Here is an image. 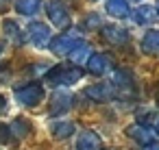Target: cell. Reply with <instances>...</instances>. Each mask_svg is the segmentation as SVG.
Listing matches in <instances>:
<instances>
[{
    "instance_id": "obj_11",
    "label": "cell",
    "mask_w": 159,
    "mask_h": 150,
    "mask_svg": "<svg viewBox=\"0 0 159 150\" xmlns=\"http://www.w3.org/2000/svg\"><path fill=\"white\" fill-rule=\"evenodd\" d=\"M52 102H55V104H50L52 113H66L72 107V94L70 91H57L55 98H52Z\"/></svg>"
},
{
    "instance_id": "obj_18",
    "label": "cell",
    "mask_w": 159,
    "mask_h": 150,
    "mask_svg": "<svg viewBox=\"0 0 159 150\" xmlns=\"http://www.w3.org/2000/svg\"><path fill=\"white\" fill-rule=\"evenodd\" d=\"M92 55H94V52H92V48H89L87 44H81V46L70 55V57H72V61H76V63H87V61L92 59Z\"/></svg>"
},
{
    "instance_id": "obj_4",
    "label": "cell",
    "mask_w": 159,
    "mask_h": 150,
    "mask_svg": "<svg viewBox=\"0 0 159 150\" xmlns=\"http://www.w3.org/2000/svg\"><path fill=\"white\" fill-rule=\"evenodd\" d=\"M48 18H50L52 26H57V29H63L70 24V13L66 9V5H61L59 0H52L48 5Z\"/></svg>"
},
{
    "instance_id": "obj_23",
    "label": "cell",
    "mask_w": 159,
    "mask_h": 150,
    "mask_svg": "<svg viewBox=\"0 0 159 150\" xmlns=\"http://www.w3.org/2000/svg\"><path fill=\"white\" fill-rule=\"evenodd\" d=\"M92 2H96V0H92Z\"/></svg>"
},
{
    "instance_id": "obj_13",
    "label": "cell",
    "mask_w": 159,
    "mask_h": 150,
    "mask_svg": "<svg viewBox=\"0 0 159 150\" xmlns=\"http://www.w3.org/2000/svg\"><path fill=\"white\" fill-rule=\"evenodd\" d=\"M157 18V9L155 7H148V5H142L137 11H135V24H142V26H146V24H150L152 20Z\"/></svg>"
},
{
    "instance_id": "obj_17",
    "label": "cell",
    "mask_w": 159,
    "mask_h": 150,
    "mask_svg": "<svg viewBox=\"0 0 159 150\" xmlns=\"http://www.w3.org/2000/svg\"><path fill=\"white\" fill-rule=\"evenodd\" d=\"M2 29H5V35H7L9 39H13V42H22V31H20V26H18V22H13V20H5Z\"/></svg>"
},
{
    "instance_id": "obj_5",
    "label": "cell",
    "mask_w": 159,
    "mask_h": 150,
    "mask_svg": "<svg viewBox=\"0 0 159 150\" xmlns=\"http://www.w3.org/2000/svg\"><path fill=\"white\" fill-rule=\"evenodd\" d=\"M85 65H87V72H92V74H107L109 70H113V61L105 52H94Z\"/></svg>"
},
{
    "instance_id": "obj_10",
    "label": "cell",
    "mask_w": 159,
    "mask_h": 150,
    "mask_svg": "<svg viewBox=\"0 0 159 150\" xmlns=\"http://www.w3.org/2000/svg\"><path fill=\"white\" fill-rule=\"evenodd\" d=\"M142 50L146 55H159V31L157 29H150L142 37Z\"/></svg>"
},
{
    "instance_id": "obj_6",
    "label": "cell",
    "mask_w": 159,
    "mask_h": 150,
    "mask_svg": "<svg viewBox=\"0 0 159 150\" xmlns=\"http://www.w3.org/2000/svg\"><path fill=\"white\" fill-rule=\"evenodd\" d=\"M50 37H52V33H50V29H48L46 24H42V22H31V26H29V39H31L37 48L46 46V44L50 42Z\"/></svg>"
},
{
    "instance_id": "obj_12",
    "label": "cell",
    "mask_w": 159,
    "mask_h": 150,
    "mask_svg": "<svg viewBox=\"0 0 159 150\" xmlns=\"http://www.w3.org/2000/svg\"><path fill=\"white\" fill-rule=\"evenodd\" d=\"M129 137H133L135 141H142V143H152V130H148L144 124H133L129 128Z\"/></svg>"
},
{
    "instance_id": "obj_1",
    "label": "cell",
    "mask_w": 159,
    "mask_h": 150,
    "mask_svg": "<svg viewBox=\"0 0 159 150\" xmlns=\"http://www.w3.org/2000/svg\"><path fill=\"white\" fill-rule=\"evenodd\" d=\"M16 100L24 107H35L44 100V87L39 83H29V85H22V87H16L13 91Z\"/></svg>"
},
{
    "instance_id": "obj_15",
    "label": "cell",
    "mask_w": 159,
    "mask_h": 150,
    "mask_svg": "<svg viewBox=\"0 0 159 150\" xmlns=\"http://www.w3.org/2000/svg\"><path fill=\"white\" fill-rule=\"evenodd\" d=\"M42 7V0H16V9L22 15H35Z\"/></svg>"
},
{
    "instance_id": "obj_7",
    "label": "cell",
    "mask_w": 159,
    "mask_h": 150,
    "mask_svg": "<svg viewBox=\"0 0 159 150\" xmlns=\"http://www.w3.org/2000/svg\"><path fill=\"white\" fill-rule=\"evenodd\" d=\"M76 150H102V141L94 130H83L76 139Z\"/></svg>"
},
{
    "instance_id": "obj_14",
    "label": "cell",
    "mask_w": 159,
    "mask_h": 150,
    "mask_svg": "<svg viewBox=\"0 0 159 150\" xmlns=\"http://www.w3.org/2000/svg\"><path fill=\"white\" fill-rule=\"evenodd\" d=\"M50 133H52L57 139H66V137H70V135L74 133V124L68 122V120H59V122L50 124Z\"/></svg>"
},
{
    "instance_id": "obj_19",
    "label": "cell",
    "mask_w": 159,
    "mask_h": 150,
    "mask_svg": "<svg viewBox=\"0 0 159 150\" xmlns=\"http://www.w3.org/2000/svg\"><path fill=\"white\" fill-rule=\"evenodd\" d=\"M142 150H159V143H155V141H152V143H148V146H146V148H142Z\"/></svg>"
},
{
    "instance_id": "obj_2",
    "label": "cell",
    "mask_w": 159,
    "mask_h": 150,
    "mask_svg": "<svg viewBox=\"0 0 159 150\" xmlns=\"http://www.w3.org/2000/svg\"><path fill=\"white\" fill-rule=\"evenodd\" d=\"M81 70L76 68H52V72H48V83L52 87H70L81 81Z\"/></svg>"
},
{
    "instance_id": "obj_21",
    "label": "cell",
    "mask_w": 159,
    "mask_h": 150,
    "mask_svg": "<svg viewBox=\"0 0 159 150\" xmlns=\"http://www.w3.org/2000/svg\"><path fill=\"white\" fill-rule=\"evenodd\" d=\"M2 104H5V98H2V96H0V109H2Z\"/></svg>"
},
{
    "instance_id": "obj_9",
    "label": "cell",
    "mask_w": 159,
    "mask_h": 150,
    "mask_svg": "<svg viewBox=\"0 0 159 150\" xmlns=\"http://www.w3.org/2000/svg\"><path fill=\"white\" fill-rule=\"evenodd\" d=\"M102 37H105L107 42H111V44H124V42H129V33H126L122 26H118V24H107V26H102Z\"/></svg>"
},
{
    "instance_id": "obj_3",
    "label": "cell",
    "mask_w": 159,
    "mask_h": 150,
    "mask_svg": "<svg viewBox=\"0 0 159 150\" xmlns=\"http://www.w3.org/2000/svg\"><path fill=\"white\" fill-rule=\"evenodd\" d=\"M81 44H85L81 35H70V33H68V35L55 37V39L50 42V48H52L55 55H72Z\"/></svg>"
},
{
    "instance_id": "obj_16",
    "label": "cell",
    "mask_w": 159,
    "mask_h": 150,
    "mask_svg": "<svg viewBox=\"0 0 159 150\" xmlns=\"http://www.w3.org/2000/svg\"><path fill=\"white\" fill-rule=\"evenodd\" d=\"M113 94V87L111 85H92L87 87V96L94 98V100H105Z\"/></svg>"
},
{
    "instance_id": "obj_8",
    "label": "cell",
    "mask_w": 159,
    "mask_h": 150,
    "mask_svg": "<svg viewBox=\"0 0 159 150\" xmlns=\"http://www.w3.org/2000/svg\"><path fill=\"white\" fill-rule=\"evenodd\" d=\"M105 11H107L111 18H116V20H124V18L131 13L126 0H107V2H105Z\"/></svg>"
},
{
    "instance_id": "obj_22",
    "label": "cell",
    "mask_w": 159,
    "mask_h": 150,
    "mask_svg": "<svg viewBox=\"0 0 159 150\" xmlns=\"http://www.w3.org/2000/svg\"><path fill=\"white\" fill-rule=\"evenodd\" d=\"M155 9H157V13H159V0H157V7H155Z\"/></svg>"
},
{
    "instance_id": "obj_20",
    "label": "cell",
    "mask_w": 159,
    "mask_h": 150,
    "mask_svg": "<svg viewBox=\"0 0 159 150\" xmlns=\"http://www.w3.org/2000/svg\"><path fill=\"white\" fill-rule=\"evenodd\" d=\"M155 133L159 135V120H157V124H155Z\"/></svg>"
}]
</instances>
